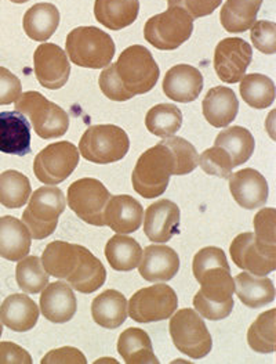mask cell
I'll return each instance as SVG.
<instances>
[{"mask_svg": "<svg viewBox=\"0 0 276 364\" xmlns=\"http://www.w3.org/2000/svg\"><path fill=\"white\" fill-rule=\"evenodd\" d=\"M118 352L127 364L159 363L150 336L141 328H127L118 339Z\"/></svg>", "mask_w": 276, "mask_h": 364, "instance_id": "cell-31", "label": "cell"}, {"mask_svg": "<svg viewBox=\"0 0 276 364\" xmlns=\"http://www.w3.org/2000/svg\"><path fill=\"white\" fill-rule=\"evenodd\" d=\"M254 241L261 252L276 257V210L264 208L257 212L253 220Z\"/></svg>", "mask_w": 276, "mask_h": 364, "instance_id": "cell-40", "label": "cell"}, {"mask_svg": "<svg viewBox=\"0 0 276 364\" xmlns=\"http://www.w3.org/2000/svg\"><path fill=\"white\" fill-rule=\"evenodd\" d=\"M114 64L116 78L133 97L150 93L160 75L152 53L141 45L125 49Z\"/></svg>", "mask_w": 276, "mask_h": 364, "instance_id": "cell-5", "label": "cell"}, {"mask_svg": "<svg viewBox=\"0 0 276 364\" xmlns=\"http://www.w3.org/2000/svg\"><path fill=\"white\" fill-rule=\"evenodd\" d=\"M198 165H201L203 172L211 176H217L221 179H228L232 175V159L224 149L220 146H213L204 150L199 156Z\"/></svg>", "mask_w": 276, "mask_h": 364, "instance_id": "cell-42", "label": "cell"}, {"mask_svg": "<svg viewBox=\"0 0 276 364\" xmlns=\"http://www.w3.org/2000/svg\"><path fill=\"white\" fill-rule=\"evenodd\" d=\"M111 198L108 188L97 179L83 178L72 183L67 193V203L76 216L93 226H105L104 210Z\"/></svg>", "mask_w": 276, "mask_h": 364, "instance_id": "cell-12", "label": "cell"}, {"mask_svg": "<svg viewBox=\"0 0 276 364\" xmlns=\"http://www.w3.org/2000/svg\"><path fill=\"white\" fill-rule=\"evenodd\" d=\"M169 331L177 349L188 358L203 359L211 352L213 338L201 314L194 309L177 311L170 320Z\"/></svg>", "mask_w": 276, "mask_h": 364, "instance_id": "cell-10", "label": "cell"}, {"mask_svg": "<svg viewBox=\"0 0 276 364\" xmlns=\"http://www.w3.org/2000/svg\"><path fill=\"white\" fill-rule=\"evenodd\" d=\"M0 364H32V358L24 348L14 342H0Z\"/></svg>", "mask_w": 276, "mask_h": 364, "instance_id": "cell-48", "label": "cell"}, {"mask_svg": "<svg viewBox=\"0 0 276 364\" xmlns=\"http://www.w3.org/2000/svg\"><path fill=\"white\" fill-rule=\"evenodd\" d=\"M14 111L29 118L35 133L45 139L61 137L70 129V117L60 105L39 92H26L14 103Z\"/></svg>", "mask_w": 276, "mask_h": 364, "instance_id": "cell-6", "label": "cell"}, {"mask_svg": "<svg viewBox=\"0 0 276 364\" xmlns=\"http://www.w3.org/2000/svg\"><path fill=\"white\" fill-rule=\"evenodd\" d=\"M1 334H3V326H1V321H0V337H1Z\"/></svg>", "mask_w": 276, "mask_h": 364, "instance_id": "cell-50", "label": "cell"}, {"mask_svg": "<svg viewBox=\"0 0 276 364\" xmlns=\"http://www.w3.org/2000/svg\"><path fill=\"white\" fill-rule=\"evenodd\" d=\"M140 11V0H96L94 16L101 26L121 31L131 26Z\"/></svg>", "mask_w": 276, "mask_h": 364, "instance_id": "cell-28", "label": "cell"}, {"mask_svg": "<svg viewBox=\"0 0 276 364\" xmlns=\"http://www.w3.org/2000/svg\"><path fill=\"white\" fill-rule=\"evenodd\" d=\"M42 364H86L87 359L84 355L72 346H64L50 350L42 360Z\"/></svg>", "mask_w": 276, "mask_h": 364, "instance_id": "cell-47", "label": "cell"}, {"mask_svg": "<svg viewBox=\"0 0 276 364\" xmlns=\"http://www.w3.org/2000/svg\"><path fill=\"white\" fill-rule=\"evenodd\" d=\"M23 222L33 240H43L54 233L58 218L67 207L64 193L57 187H40L29 197Z\"/></svg>", "mask_w": 276, "mask_h": 364, "instance_id": "cell-7", "label": "cell"}, {"mask_svg": "<svg viewBox=\"0 0 276 364\" xmlns=\"http://www.w3.org/2000/svg\"><path fill=\"white\" fill-rule=\"evenodd\" d=\"M101 92L104 96L114 102H127L133 99L130 93H127L125 89L122 87L121 82L116 78L115 74V64H109L102 73H101L100 79H99Z\"/></svg>", "mask_w": 276, "mask_h": 364, "instance_id": "cell-44", "label": "cell"}, {"mask_svg": "<svg viewBox=\"0 0 276 364\" xmlns=\"http://www.w3.org/2000/svg\"><path fill=\"white\" fill-rule=\"evenodd\" d=\"M32 237L24 222L14 216L0 218V257L11 262L26 258L29 254Z\"/></svg>", "mask_w": 276, "mask_h": 364, "instance_id": "cell-26", "label": "cell"}, {"mask_svg": "<svg viewBox=\"0 0 276 364\" xmlns=\"http://www.w3.org/2000/svg\"><path fill=\"white\" fill-rule=\"evenodd\" d=\"M263 0H226L220 11V21L231 33H241L250 29L257 21Z\"/></svg>", "mask_w": 276, "mask_h": 364, "instance_id": "cell-32", "label": "cell"}, {"mask_svg": "<svg viewBox=\"0 0 276 364\" xmlns=\"http://www.w3.org/2000/svg\"><path fill=\"white\" fill-rule=\"evenodd\" d=\"M180 270V257L165 244L148 245L143 251L138 272L144 280L151 283H166L176 277Z\"/></svg>", "mask_w": 276, "mask_h": 364, "instance_id": "cell-18", "label": "cell"}, {"mask_svg": "<svg viewBox=\"0 0 276 364\" xmlns=\"http://www.w3.org/2000/svg\"><path fill=\"white\" fill-rule=\"evenodd\" d=\"M253 60V49L242 38L223 39L214 52V70L226 83H238L246 75Z\"/></svg>", "mask_w": 276, "mask_h": 364, "instance_id": "cell-14", "label": "cell"}, {"mask_svg": "<svg viewBox=\"0 0 276 364\" xmlns=\"http://www.w3.org/2000/svg\"><path fill=\"white\" fill-rule=\"evenodd\" d=\"M115 52L116 46L111 35L97 26H77L67 36L68 58L82 68L108 67Z\"/></svg>", "mask_w": 276, "mask_h": 364, "instance_id": "cell-4", "label": "cell"}, {"mask_svg": "<svg viewBox=\"0 0 276 364\" xmlns=\"http://www.w3.org/2000/svg\"><path fill=\"white\" fill-rule=\"evenodd\" d=\"M214 146L224 149L232 159V165L241 166L250 159L254 153L255 141L249 130L242 127H232L223 130L216 137Z\"/></svg>", "mask_w": 276, "mask_h": 364, "instance_id": "cell-34", "label": "cell"}, {"mask_svg": "<svg viewBox=\"0 0 276 364\" xmlns=\"http://www.w3.org/2000/svg\"><path fill=\"white\" fill-rule=\"evenodd\" d=\"M197 282L202 287L194 296L195 311L211 321L226 318L235 305V283L229 266L207 269L197 277Z\"/></svg>", "mask_w": 276, "mask_h": 364, "instance_id": "cell-2", "label": "cell"}, {"mask_svg": "<svg viewBox=\"0 0 276 364\" xmlns=\"http://www.w3.org/2000/svg\"><path fill=\"white\" fill-rule=\"evenodd\" d=\"M223 0H167L169 7L184 9L194 20L210 16Z\"/></svg>", "mask_w": 276, "mask_h": 364, "instance_id": "cell-46", "label": "cell"}, {"mask_svg": "<svg viewBox=\"0 0 276 364\" xmlns=\"http://www.w3.org/2000/svg\"><path fill=\"white\" fill-rule=\"evenodd\" d=\"M233 283L235 294L241 302L250 309L264 308L275 301V287L267 276H255L243 272L233 279Z\"/></svg>", "mask_w": 276, "mask_h": 364, "instance_id": "cell-27", "label": "cell"}, {"mask_svg": "<svg viewBox=\"0 0 276 364\" xmlns=\"http://www.w3.org/2000/svg\"><path fill=\"white\" fill-rule=\"evenodd\" d=\"M16 279L18 287L26 294H39L49 284L50 276L45 270L40 258L26 255V258L18 260Z\"/></svg>", "mask_w": 276, "mask_h": 364, "instance_id": "cell-39", "label": "cell"}, {"mask_svg": "<svg viewBox=\"0 0 276 364\" xmlns=\"http://www.w3.org/2000/svg\"><path fill=\"white\" fill-rule=\"evenodd\" d=\"M248 343L257 353L276 350V309L261 313L248 331Z\"/></svg>", "mask_w": 276, "mask_h": 364, "instance_id": "cell-38", "label": "cell"}, {"mask_svg": "<svg viewBox=\"0 0 276 364\" xmlns=\"http://www.w3.org/2000/svg\"><path fill=\"white\" fill-rule=\"evenodd\" d=\"M194 18L181 7H169L144 26L145 41L158 50H176L192 35Z\"/></svg>", "mask_w": 276, "mask_h": 364, "instance_id": "cell-9", "label": "cell"}, {"mask_svg": "<svg viewBox=\"0 0 276 364\" xmlns=\"http://www.w3.org/2000/svg\"><path fill=\"white\" fill-rule=\"evenodd\" d=\"M229 191L233 200L242 208L257 209L268 201V182L255 169L245 168L239 172L232 173L229 178Z\"/></svg>", "mask_w": 276, "mask_h": 364, "instance_id": "cell-17", "label": "cell"}, {"mask_svg": "<svg viewBox=\"0 0 276 364\" xmlns=\"http://www.w3.org/2000/svg\"><path fill=\"white\" fill-rule=\"evenodd\" d=\"M144 219L143 205L131 196H111L105 210V226L118 235H130L137 232Z\"/></svg>", "mask_w": 276, "mask_h": 364, "instance_id": "cell-19", "label": "cell"}, {"mask_svg": "<svg viewBox=\"0 0 276 364\" xmlns=\"http://www.w3.org/2000/svg\"><path fill=\"white\" fill-rule=\"evenodd\" d=\"M39 320V308L33 299L24 294L7 296L0 306V321L16 333L32 330Z\"/></svg>", "mask_w": 276, "mask_h": 364, "instance_id": "cell-25", "label": "cell"}, {"mask_svg": "<svg viewBox=\"0 0 276 364\" xmlns=\"http://www.w3.org/2000/svg\"><path fill=\"white\" fill-rule=\"evenodd\" d=\"M39 311L51 323L62 324L71 321L77 311V301L74 289L64 282L48 284L40 295Z\"/></svg>", "mask_w": 276, "mask_h": 364, "instance_id": "cell-22", "label": "cell"}, {"mask_svg": "<svg viewBox=\"0 0 276 364\" xmlns=\"http://www.w3.org/2000/svg\"><path fill=\"white\" fill-rule=\"evenodd\" d=\"M105 257L114 270L130 272L138 267L143 258V248L133 237L116 235L106 242Z\"/></svg>", "mask_w": 276, "mask_h": 364, "instance_id": "cell-33", "label": "cell"}, {"mask_svg": "<svg viewBox=\"0 0 276 364\" xmlns=\"http://www.w3.org/2000/svg\"><path fill=\"white\" fill-rule=\"evenodd\" d=\"M162 143L170 149L172 154L175 156V161H176L175 171H173L175 176L188 175L198 168L199 154L188 140L180 136H170L163 139Z\"/></svg>", "mask_w": 276, "mask_h": 364, "instance_id": "cell-41", "label": "cell"}, {"mask_svg": "<svg viewBox=\"0 0 276 364\" xmlns=\"http://www.w3.org/2000/svg\"><path fill=\"white\" fill-rule=\"evenodd\" d=\"M163 93L177 103L195 102L203 89L201 71L188 64H177L172 67L162 83Z\"/></svg>", "mask_w": 276, "mask_h": 364, "instance_id": "cell-20", "label": "cell"}, {"mask_svg": "<svg viewBox=\"0 0 276 364\" xmlns=\"http://www.w3.org/2000/svg\"><path fill=\"white\" fill-rule=\"evenodd\" d=\"M250 38L254 48L264 54L276 53V26L272 21H255L250 28Z\"/></svg>", "mask_w": 276, "mask_h": 364, "instance_id": "cell-43", "label": "cell"}, {"mask_svg": "<svg viewBox=\"0 0 276 364\" xmlns=\"http://www.w3.org/2000/svg\"><path fill=\"white\" fill-rule=\"evenodd\" d=\"M180 208L170 200L151 204L143 219L144 233L155 244H165L180 232Z\"/></svg>", "mask_w": 276, "mask_h": 364, "instance_id": "cell-16", "label": "cell"}, {"mask_svg": "<svg viewBox=\"0 0 276 364\" xmlns=\"http://www.w3.org/2000/svg\"><path fill=\"white\" fill-rule=\"evenodd\" d=\"M23 26L28 38L45 43L60 26V11L51 3H38L26 10Z\"/></svg>", "mask_w": 276, "mask_h": 364, "instance_id": "cell-30", "label": "cell"}, {"mask_svg": "<svg viewBox=\"0 0 276 364\" xmlns=\"http://www.w3.org/2000/svg\"><path fill=\"white\" fill-rule=\"evenodd\" d=\"M42 264L49 276L65 280L72 289L82 294L96 292L106 280V270L99 258L87 248L67 241L48 244Z\"/></svg>", "mask_w": 276, "mask_h": 364, "instance_id": "cell-1", "label": "cell"}, {"mask_svg": "<svg viewBox=\"0 0 276 364\" xmlns=\"http://www.w3.org/2000/svg\"><path fill=\"white\" fill-rule=\"evenodd\" d=\"M32 194L31 182L18 171L0 173V204L9 209L24 207Z\"/></svg>", "mask_w": 276, "mask_h": 364, "instance_id": "cell-36", "label": "cell"}, {"mask_svg": "<svg viewBox=\"0 0 276 364\" xmlns=\"http://www.w3.org/2000/svg\"><path fill=\"white\" fill-rule=\"evenodd\" d=\"M10 1H13V3H17V4H21V3H26L28 0H10Z\"/></svg>", "mask_w": 276, "mask_h": 364, "instance_id": "cell-49", "label": "cell"}, {"mask_svg": "<svg viewBox=\"0 0 276 364\" xmlns=\"http://www.w3.org/2000/svg\"><path fill=\"white\" fill-rule=\"evenodd\" d=\"M178 306L175 289L155 284L137 291L128 301L127 314L137 323H156L173 316Z\"/></svg>", "mask_w": 276, "mask_h": 364, "instance_id": "cell-11", "label": "cell"}, {"mask_svg": "<svg viewBox=\"0 0 276 364\" xmlns=\"http://www.w3.org/2000/svg\"><path fill=\"white\" fill-rule=\"evenodd\" d=\"M243 102L255 109H264L274 105L275 83L263 74H249L241 79L239 87Z\"/></svg>", "mask_w": 276, "mask_h": 364, "instance_id": "cell-35", "label": "cell"}, {"mask_svg": "<svg viewBox=\"0 0 276 364\" xmlns=\"http://www.w3.org/2000/svg\"><path fill=\"white\" fill-rule=\"evenodd\" d=\"M23 93L21 80L4 67H0V105L16 103Z\"/></svg>", "mask_w": 276, "mask_h": 364, "instance_id": "cell-45", "label": "cell"}, {"mask_svg": "<svg viewBox=\"0 0 276 364\" xmlns=\"http://www.w3.org/2000/svg\"><path fill=\"white\" fill-rule=\"evenodd\" d=\"M93 320L104 328H119L127 318V299L116 289H106L92 304Z\"/></svg>", "mask_w": 276, "mask_h": 364, "instance_id": "cell-29", "label": "cell"}, {"mask_svg": "<svg viewBox=\"0 0 276 364\" xmlns=\"http://www.w3.org/2000/svg\"><path fill=\"white\" fill-rule=\"evenodd\" d=\"M130 149V139L116 125H93L83 133L79 141V154L86 161L106 165L125 158Z\"/></svg>", "mask_w": 276, "mask_h": 364, "instance_id": "cell-8", "label": "cell"}, {"mask_svg": "<svg viewBox=\"0 0 276 364\" xmlns=\"http://www.w3.org/2000/svg\"><path fill=\"white\" fill-rule=\"evenodd\" d=\"M206 121L214 128H226L235 121L239 111V100L235 92L226 86L210 89L202 103Z\"/></svg>", "mask_w": 276, "mask_h": 364, "instance_id": "cell-24", "label": "cell"}, {"mask_svg": "<svg viewBox=\"0 0 276 364\" xmlns=\"http://www.w3.org/2000/svg\"><path fill=\"white\" fill-rule=\"evenodd\" d=\"M233 263L255 276H268L276 269V257L265 255L258 250L254 241V233L246 232L236 235L229 247Z\"/></svg>", "mask_w": 276, "mask_h": 364, "instance_id": "cell-21", "label": "cell"}, {"mask_svg": "<svg viewBox=\"0 0 276 364\" xmlns=\"http://www.w3.org/2000/svg\"><path fill=\"white\" fill-rule=\"evenodd\" d=\"M33 65L39 83L49 90L61 89L71 75L70 58L55 43L39 45L33 54Z\"/></svg>", "mask_w": 276, "mask_h": 364, "instance_id": "cell-15", "label": "cell"}, {"mask_svg": "<svg viewBox=\"0 0 276 364\" xmlns=\"http://www.w3.org/2000/svg\"><path fill=\"white\" fill-rule=\"evenodd\" d=\"M0 151L18 156L31 153V125L23 114L0 112Z\"/></svg>", "mask_w": 276, "mask_h": 364, "instance_id": "cell-23", "label": "cell"}, {"mask_svg": "<svg viewBox=\"0 0 276 364\" xmlns=\"http://www.w3.org/2000/svg\"><path fill=\"white\" fill-rule=\"evenodd\" d=\"M145 127L150 133L162 139L175 136L182 127V112L175 105H155L147 112Z\"/></svg>", "mask_w": 276, "mask_h": 364, "instance_id": "cell-37", "label": "cell"}, {"mask_svg": "<svg viewBox=\"0 0 276 364\" xmlns=\"http://www.w3.org/2000/svg\"><path fill=\"white\" fill-rule=\"evenodd\" d=\"M175 165V156L162 141L148 149L138 158L131 175L136 193L148 200L160 197L170 183Z\"/></svg>", "mask_w": 276, "mask_h": 364, "instance_id": "cell-3", "label": "cell"}, {"mask_svg": "<svg viewBox=\"0 0 276 364\" xmlns=\"http://www.w3.org/2000/svg\"><path fill=\"white\" fill-rule=\"evenodd\" d=\"M80 159L77 147L71 141L49 144L33 161V172L39 182L57 186L65 182L76 169Z\"/></svg>", "mask_w": 276, "mask_h": 364, "instance_id": "cell-13", "label": "cell"}]
</instances>
